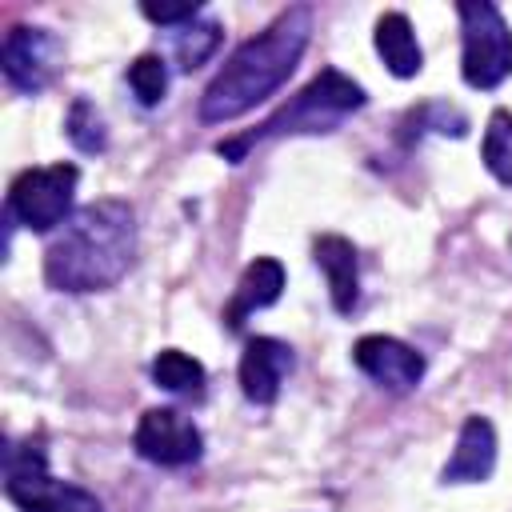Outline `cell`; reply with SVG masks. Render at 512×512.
I'll use <instances>...</instances> for the list:
<instances>
[{
	"label": "cell",
	"mask_w": 512,
	"mask_h": 512,
	"mask_svg": "<svg viewBox=\"0 0 512 512\" xmlns=\"http://www.w3.org/2000/svg\"><path fill=\"white\" fill-rule=\"evenodd\" d=\"M140 12L160 28H180V24H192L200 16V4L196 0L192 4H140Z\"/></svg>",
	"instance_id": "20"
},
{
	"label": "cell",
	"mask_w": 512,
	"mask_h": 512,
	"mask_svg": "<svg viewBox=\"0 0 512 512\" xmlns=\"http://www.w3.org/2000/svg\"><path fill=\"white\" fill-rule=\"evenodd\" d=\"M152 380H156V388H164L172 396L200 400L204 396V384H208V372H204V364L196 356H188L180 348H164L152 360Z\"/></svg>",
	"instance_id": "15"
},
{
	"label": "cell",
	"mask_w": 512,
	"mask_h": 512,
	"mask_svg": "<svg viewBox=\"0 0 512 512\" xmlns=\"http://www.w3.org/2000/svg\"><path fill=\"white\" fill-rule=\"evenodd\" d=\"M280 292H284V264H280L276 256H256V260L240 272V280H236V288H232V300H228V308H224V328H228V332H240L244 320H248L252 312H260V308L276 304Z\"/></svg>",
	"instance_id": "11"
},
{
	"label": "cell",
	"mask_w": 512,
	"mask_h": 512,
	"mask_svg": "<svg viewBox=\"0 0 512 512\" xmlns=\"http://www.w3.org/2000/svg\"><path fill=\"white\" fill-rule=\"evenodd\" d=\"M128 84H132V92H136V100L144 108H156L164 100V92H168V60L156 56V52L136 56L128 64Z\"/></svg>",
	"instance_id": "19"
},
{
	"label": "cell",
	"mask_w": 512,
	"mask_h": 512,
	"mask_svg": "<svg viewBox=\"0 0 512 512\" xmlns=\"http://www.w3.org/2000/svg\"><path fill=\"white\" fill-rule=\"evenodd\" d=\"M60 64H64V44L56 40V32L32 28V24L8 28L4 48H0V68L16 92H24V96L44 92L56 80Z\"/></svg>",
	"instance_id": "7"
},
{
	"label": "cell",
	"mask_w": 512,
	"mask_h": 512,
	"mask_svg": "<svg viewBox=\"0 0 512 512\" xmlns=\"http://www.w3.org/2000/svg\"><path fill=\"white\" fill-rule=\"evenodd\" d=\"M80 184V168L60 160L48 168H24L12 184H8V204L4 212L32 228V232H52L60 224L72 220V196Z\"/></svg>",
	"instance_id": "6"
},
{
	"label": "cell",
	"mask_w": 512,
	"mask_h": 512,
	"mask_svg": "<svg viewBox=\"0 0 512 512\" xmlns=\"http://www.w3.org/2000/svg\"><path fill=\"white\" fill-rule=\"evenodd\" d=\"M136 260V212L128 200H92L72 212L44 252V280L56 292H104Z\"/></svg>",
	"instance_id": "2"
},
{
	"label": "cell",
	"mask_w": 512,
	"mask_h": 512,
	"mask_svg": "<svg viewBox=\"0 0 512 512\" xmlns=\"http://www.w3.org/2000/svg\"><path fill=\"white\" fill-rule=\"evenodd\" d=\"M220 40H224V28L216 20H192V24L172 28V60H176V68L180 72L200 68L208 56H216Z\"/></svg>",
	"instance_id": "16"
},
{
	"label": "cell",
	"mask_w": 512,
	"mask_h": 512,
	"mask_svg": "<svg viewBox=\"0 0 512 512\" xmlns=\"http://www.w3.org/2000/svg\"><path fill=\"white\" fill-rule=\"evenodd\" d=\"M480 160H484V168H488L500 184H512V112H508V108H496V112L488 116L484 144H480Z\"/></svg>",
	"instance_id": "18"
},
{
	"label": "cell",
	"mask_w": 512,
	"mask_h": 512,
	"mask_svg": "<svg viewBox=\"0 0 512 512\" xmlns=\"http://www.w3.org/2000/svg\"><path fill=\"white\" fill-rule=\"evenodd\" d=\"M364 104H368V92H364L352 76H344L340 68H324V72L312 76L284 108H276L256 132H244V136H236V140H220L216 152L236 164V160H244V152H248L252 144H260V140H272V136H300V132H308V136L332 132L344 116L360 112Z\"/></svg>",
	"instance_id": "3"
},
{
	"label": "cell",
	"mask_w": 512,
	"mask_h": 512,
	"mask_svg": "<svg viewBox=\"0 0 512 512\" xmlns=\"http://www.w3.org/2000/svg\"><path fill=\"white\" fill-rule=\"evenodd\" d=\"M292 364H296V356H292V348L284 340H276V336H252L244 344V352H240V392L252 404H260V408L276 404L280 384L292 372Z\"/></svg>",
	"instance_id": "10"
},
{
	"label": "cell",
	"mask_w": 512,
	"mask_h": 512,
	"mask_svg": "<svg viewBox=\"0 0 512 512\" xmlns=\"http://www.w3.org/2000/svg\"><path fill=\"white\" fill-rule=\"evenodd\" d=\"M64 132L72 140V148L88 152V156H100L108 148V124L100 116V108L88 100V96H76L68 116H64Z\"/></svg>",
	"instance_id": "17"
},
{
	"label": "cell",
	"mask_w": 512,
	"mask_h": 512,
	"mask_svg": "<svg viewBox=\"0 0 512 512\" xmlns=\"http://www.w3.org/2000/svg\"><path fill=\"white\" fill-rule=\"evenodd\" d=\"M372 40H376V52H380V60H384V68L392 76L408 80V76H416L424 68V52H420L416 32H412V24H408L404 12H384L376 20Z\"/></svg>",
	"instance_id": "14"
},
{
	"label": "cell",
	"mask_w": 512,
	"mask_h": 512,
	"mask_svg": "<svg viewBox=\"0 0 512 512\" xmlns=\"http://www.w3.org/2000/svg\"><path fill=\"white\" fill-rule=\"evenodd\" d=\"M352 364L376 380L380 388L388 392H412L420 380H424V356L396 340V336H384V332H372V336H360L352 344Z\"/></svg>",
	"instance_id": "9"
},
{
	"label": "cell",
	"mask_w": 512,
	"mask_h": 512,
	"mask_svg": "<svg viewBox=\"0 0 512 512\" xmlns=\"http://www.w3.org/2000/svg\"><path fill=\"white\" fill-rule=\"evenodd\" d=\"M312 260H316V268H320L324 280H328L332 308H336L340 316H348V312L356 308V300H360V268H356V248H352V240L332 236V232H328V236H316Z\"/></svg>",
	"instance_id": "13"
},
{
	"label": "cell",
	"mask_w": 512,
	"mask_h": 512,
	"mask_svg": "<svg viewBox=\"0 0 512 512\" xmlns=\"http://www.w3.org/2000/svg\"><path fill=\"white\" fill-rule=\"evenodd\" d=\"M4 496L20 512H104L96 492L48 472L44 436L28 432L4 448Z\"/></svg>",
	"instance_id": "4"
},
{
	"label": "cell",
	"mask_w": 512,
	"mask_h": 512,
	"mask_svg": "<svg viewBox=\"0 0 512 512\" xmlns=\"http://www.w3.org/2000/svg\"><path fill=\"white\" fill-rule=\"evenodd\" d=\"M312 36V8L292 4L284 8L264 32L244 40L220 72L208 80L200 96V120L204 124H228L244 112H252L260 100H268L300 64Z\"/></svg>",
	"instance_id": "1"
},
{
	"label": "cell",
	"mask_w": 512,
	"mask_h": 512,
	"mask_svg": "<svg viewBox=\"0 0 512 512\" xmlns=\"http://www.w3.org/2000/svg\"><path fill=\"white\" fill-rule=\"evenodd\" d=\"M460 76L468 88L492 92L512 76V28L488 0H460Z\"/></svg>",
	"instance_id": "5"
},
{
	"label": "cell",
	"mask_w": 512,
	"mask_h": 512,
	"mask_svg": "<svg viewBox=\"0 0 512 512\" xmlns=\"http://www.w3.org/2000/svg\"><path fill=\"white\" fill-rule=\"evenodd\" d=\"M492 468H496V428L484 416H468L460 424L456 448H452L440 480L444 484H480L492 476Z\"/></svg>",
	"instance_id": "12"
},
{
	"label": "cell",
	"mask_w": 512,
	"mask_h": 512,
	"mask_svg": "<svg viewBox=\"0 0 512 512\" xmlns=\"http://www.w3.org/2000/svg\"><path fill=\"white\" fill-rule=\"evenodd\" d=\"M132 448L140 460L160 464V468H188L204 456V436L200 428L176 412V408H148L132 432Z\"/></svg>",
	"instance_id": "8"
}]
</instances>
